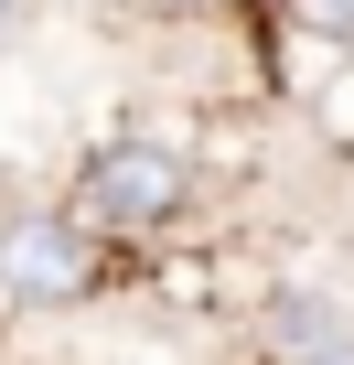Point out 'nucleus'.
<instances>
[{
	"mask_svg": "<svg viewBox=\"0 0 354 365\" xmlns=\"http://www.w3.org/2000/svg\"><path fill=\"white\" fill-rule=\"evenodd\" d=\"M194 150L172 140V129H108L86 161H76V194L65 215L97 237V247H161V237H183L194 215Z\"/></svg>",
	"mask_w": 354,
	"mask_h": 365,
	"instance_id": "1",
	"label": "nucleus"
},
{
	"mask_svg": "<svg viewBox=\"0 0 354 365\" xmlns=\"http://www.w3.org/2000/svg\"><path fill=\"white\" fill-rule=\"evenodd\" d=\"M108 290V247L65 215V205H33L0 226V301L11 312H76Z\"/></svg>",
	"mask_w": 354,
	"mask_h": 365,
	"instance_id": "2",
	"label": "nucleus"
},
{
	"mask_svg": "<svg viewBox=\"0 0 354 365\" xmlns=\"http://www.w3.org/2000/svg\"><path fill=\"white\" fill-rule=\"evenodd\" d=\"M258 365H354V301L322 279H279L258 301Z\"/></svg>",
	"mask_w": 354,
	"mask_h": 365,
	"instance_id": "3",
	"label": "nucleus"
},
{
	"mask_svg": "<svg viewBox=\"0 0 354 365\" xmlns=\"http://www.w3.org/2000/svg\"><path fill=\"white\" fill-rule=\"evenodd\" d=\"M290 43H322V65H354V0H269Z\"/></svg>",
	"mask_w": 354,
	"mask_h": 365,
	"instance_id": "4",
	"label": "nucleus"
},
{
	"mask_svg": "<svg viewBox=\"0 0 354 365\" xmlns=\"http://www.w3.org/2000/svg\"><path fill=\"white\" fill-rule=\"evenodd\" d=\"M301 108H311V129H322V150H343V161H354V65H333V76H311V86H301Z\"/></svg>",
	"mask_w": 354,
	"mask_h": 365,
	"instance_id": "5",
	"label": "nucleus"
},
{
	"mask_svg": "<svg viewBox=\"0 0 354 365\" xmlns=\"http://www.w3.org/2000/svg\"><path fill=\"white\" fill-rule=\"evenodd\" d=\"M150 11H183V22H204V11H236V0H150Z\"/></svg>",
	"mask_w": 354,
	"mask_h": 365,
	"instance_id": "6",
	"label": "nucleus"
},
{
	"mask_svg": "<svg viewBox=\"0 0 354 365\" xmlns=\"http://www.w3.org/2000/svg\"><path fill=\"white\" fill-rule=\"evenodd\" d=\"M11 22H22V0H0V33H11Z\"/></svg>",
	"mask_w": 354,
	"mask_h": 365,
	"instance_id": "7",
	"label": "nucleus"
}]
</instances>
